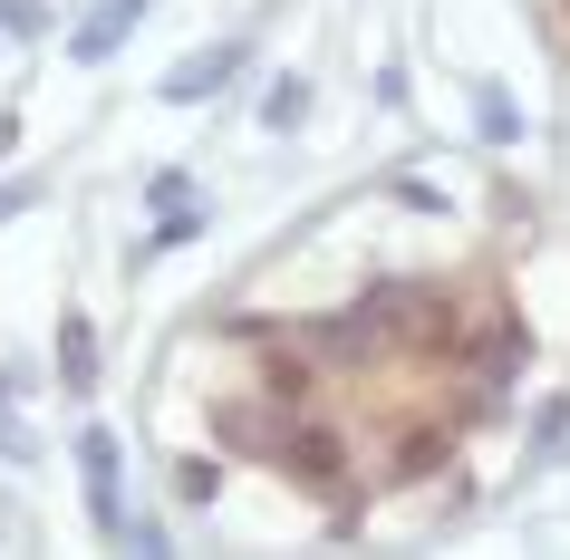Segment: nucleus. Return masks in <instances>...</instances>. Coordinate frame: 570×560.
<instances>
[{
    "label": "nucleus",
    "instance_id": "f257e3e1",
    "mask_svg": "<svg viewBox=\"0 0 570 560\" xmlns=\"http://www.w3.org/2000/svg\"><path fill=\"white\" fill-rule=\"evenodd\" d=\"M126 20H136V0H107V10H97L88 30H78V59H107V49L126 39Z\"/></svg>",
    "mask_w": 570,
    "mask_h": 560
},
{
    "label": "nucleus",
    "instance_id": "f03ea898",
    "mask_svg": "<svg viewBox=\"0 0 570 560\" xmlns=\"http://www.w3.org/2000/svg\"><path fill=\"white\" fill-rule=\"evenodd\" d=\"M213 78H233V49H204V59H184V68H175V88H165V97H204Z\"/></svg>",
    "mask_w": 570,
    "mask_h": 560
},
{
    "label": "nucleus",
    "instance_id": "7ed1b4c3",
    "mask_svg": "<svg viewBox=\"0 0 570 560\" xmlns=\"http://www.w3.org/2000/svg\"><path fill=\"white\" fill-rule=\"evenodd\" d=\"M59 367H68V386H88V367H97V348H88V328H68V338H59Z\"/></svg>",
    "mask_w": 570,
    "mask_h": 560
}]
</instances>
